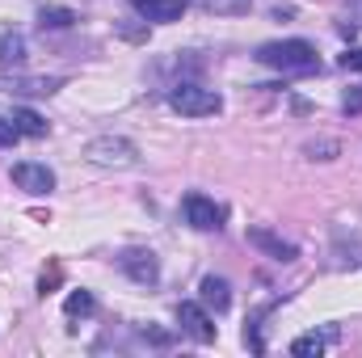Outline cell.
Instances as JSON below:
<instances>
[{
  "label": "cell",
  "mask_w": 362,
  "mask_h": 358,
  "mask_svg": "<svg viewBox=\"0 0 362 358\" xmlns=\"http://www.w3.org/2000/svg\"><path fill=\"white\" fill-rule=\"evenodd\" d=\"M346 110H350V114H358L362 110V89L354 93V97H346Z\"/></svg>",
  "instance_id": "obj_19"
},
{
  "label": "cell",
  "mask_w": 362,
  "mask_h": 358,
  "mask_svg": "<svg viewBox=\"0 0 362 358\" xmlns=\"http://www.w3.org/2000/svg\"><path fill=\"white\" fill-rule=\"evenodd\" d=\"M21 139V131H17V122L13 118H0V148H13Z\"/></svg>",
  "instance_id": "obj_16"
},
{
  "label": "cell",
  "mask_w": 362,
  "mask_h": 358,
  "mask_svg": "<svg viewBox=\"0 0 362 358\" xmlns=\"http://www.w3.org/2000/svg\"><path fill=\"white\" fill-rule=\"evenodd\" d=\"M131 4L144 21H156V25L181 21V13H185V0H131Z\"/></svg>",
  "instance_id": "obj_9"
},
{
  "label": "cell",
  "mask_w": 362,
  "mask_h": 358,
  "mask_svg": "<svg viewBox=\"0 0 362 358\" xmlns=\"http://www.w3.org/2000/svg\"><path fill=\"white\" fill-rule=\"evenodd\" d=\"M85 161L97 169H135L139 165V148L122 135H97L85 144Z\"/></svg>",
  "instance_id": "obj_2"
},
{
  "label": "cell",
  "mask_w": 362,
  "mask_h": 358,
  "mask_svg": "<svg viewBox=\"0 0 362 358\" xmlns=\"http://www.w3.org/2000/svg\"><path fill=\"white\" fill-rule=\"evenodd\" d=\"M249 245H257L262 253H270L274 262H295L299 258V249L291 241H282L278 232H270V228H249Z\"/></svg>",
  "instance_id": "obj_8"
},
{
  "label": "cell",
  "mask_w": 362,
  "mask_h": 358,
  "mask_svg": "<svg viewBox=\"0 0 362 358\" xmlns=\"http://www.w3.org/2000/svg\"><path fill=\"white\" fill-rule=\"evenodd\" d=\"M337 342V329H325V333H303L291 342V354L295 358H308V354H325V346Z\"/></svg>",
  "instance_id": "obj_11"
},
{
  "label": "cell",
  "mask_w": 362,
  "mask_h": 358,
  "mask_svg": "<svg viewBox=\"0 0 362 358\" xmlns=\"http://www.w3.org/2000/svg\"><path fill=\"white\" fill-rule=\"evenodd\" d=\"M8 118L17 122V131H21V135H34V139H42V135H47V118H42L38 110H30V105H17Z\"/></svg>",
  "instance_id": "obj_13"
},
{
  "label": "cell",
  "mask_w": 362,
  "mask_h": 358,
  "mask_svg": "<svg viewBox=\"0 0 362 358\" xmlns=\"http://www.w3.org/2000/svg\"><path fill=\"white\" fill-rule=\"evenodd\" d=\"M177 325L194 337V342H202V346H211L215 342V321H211V312L202 308V304H194V299H185V304H177Z\"/></svg>",
  "instance_id": "obj_4"
},
{
  "label": "cell",
  "mask_w": 362,
  "mask_h": 358,
  "mask_svg": "<svg viewBox=\"0 0 362 358\" xmlns=\"http://www.w3.org/2000/svg\"><path fill=\"white\" fill-rule=\"evenodd\" d=\"M38 25L42 30H68V25H76V13L64 8V4H42L38 8Z\"/></svg>",
  "instance_id": "obj_14"
},
{
  "label": "cell",
  "mask_w": 362,
  "mask_h": 358,
  "mask_svg": "<svg viewBox=\"0 0 362 358\" xmlns=\"http://www.w3.org/2000/svg\"><path fill=\"white\" fill-rule=\"evenodd\" d=\"M118 266L127 270L135 282H144V287H152V282L160 278V262H156V253H148V249H127V253L118 258Z\"/></svg>",
  "instance_id": "obj_7"
},
{
  "label": "cell",
  "mask_w": 362,
  "mask_h": 358,
  "mask_svg": "<svg viewBox=\"0 0 362 358\" xmlns=\"http://www.w3.org/2000/svg\"><path fill=\"white\" fill-rule=\"evenodd\" d=\"M341 68H346V72H362V47H354V51L341 55Z\"/></svg>",
  "instance_id": "obj_17"
},
{
  "label": "cell",
  "mask_w": 362,
  "mask_h": 358,
  "mask_svg": "<svg viewBox=\"0 0 362 358\" xmlns=\"http://www.w3.org/2000/svg\"><path fill=\"white\" fill-rule=\"evenodd\" d=\"M198 291H202V308H211V312H219V316L232 308V287H228V278H215V274H206Z\"/></svg>",
  "instance_id": "obj_10"
},
{
  "label": "cell",
  "mask_w": 362,
  "mask_h": 358,
  "mask_svg": "<svg viewBox=\"0 0 362 358\" xmlns=\"http://www.w3.org/2000/svg\"><path fill=\"white\" fill-rule=\"evenodd\" d=\"M0 64L4 68H21L25 64V38L17 30H4L0 34Z\"/></svg>",
  "instance_id": "obj_12"
},
{
  "label": "cell",
  "mask_w": 362,
  "mask_h": 358,
  "mask_svg": "<svg viewBox=\"0 0 362 358\" xmlns=\"http://www.w3.org/2000/svg\"><path fill=\"white\" fill-rule=\"evenodd\" d=\"M181 211H185L189 228H198V232H215V228H223V224H219V219H223V211H219V207H215V198H206V194H185Z\"/></svg>",
  "instance_id": "obj_5"
},
{
  "label": "cell",
  "mask_w": 362,
  "mask_h": 358,
  "mask_svg": "<svg viewBox=\"0 0 362 358\" xmlns=\"http://www.w3.org/2000/svg\"><path fill=\"white\" fill-rule=\"evenodd\" d=\"M13 185L25 190V194H51V190H55V173H51L47 165L17 161V165H13Z\"/></svg>",
  "instance_id": "obj_6"
},
{
  "label": "cell",
  "mask_w": 362,
  "mask_h": 358,
  "mask_svg": "<svg viewBox=\"0 0 362 358\" xmlns=\"http://www.w3.org/2000/svg\"><path fill=\"white\" fill-rule=\"evenodd\" d=\"M55 282H59V266H51V274H42V282H38V291L47 295V291H51Z\"/></svg>",
  "instance_id": "obj_18"
},
{
  "label": "cell",
  "mask_w": 362,
  "mask_h": 358,
  "mask_svg": "<svg viewBox=\"0 0 362 358\" xmlns=\"http://www.w3.org/2000/svg\"><path fill=\"white\" fill-rule=\"evenodd\" d=\"M93 308H97V299H93V291H85V287L64 299V312H68L72 321H76V316H93Z\"/></svg>",
  "instance_id": "obj_15"
},
{
  "label": "cell",
  "mask_w": 362,
  "mask_h": 358,
  "mask_svg": "<svg viewBox=\"0 0 362 358\" xmlns=\"http://www.w3.org/2000/svg\"><path fill=\"white\" fill-rule=\"evenodd\" d=\"M169 105L177 110L181 118H206V114L223 110V97L215 89H202V85H177L169 93Z\"/></svg>",
  "instance_id": "obj_3"
},
{
  "label": "cell",
  "mask_w": 362,
  "mask_h": 358,
  "mask_svg": "<svg viewBox=\"0 0 362 358\" xmlns=\"http://www.w3.org/2000/svg\"><path fill=\"white\" fill-rule=\"evenodd\" d=\"M257 59L266 68H278V72H316L320 68V55L308 38H282V42H266L257 47Z\"/></svg>",
  "instance_id": "obj_1"
}]
</instances>
